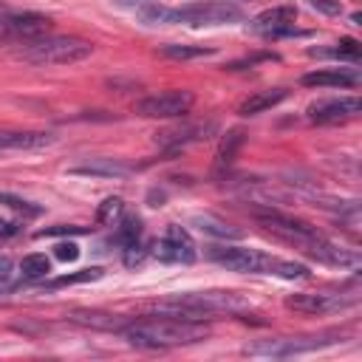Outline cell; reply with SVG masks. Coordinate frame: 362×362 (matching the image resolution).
Here are the masks:
<instances>
[{
	"mask_svg": "<svg viewBox=\"0 0 362 362\" xmlns=\"http://www.w3.org/2000/svg\"><path fill=\"white\" fill-rule=\"evenodd\" d=\"M252 215H255V221H257L266 232H272V235L280 238L283 243L300 249L303 255H308V257H314V260H320V263H328V266H356V255H354V252H348V249L331 243V240L322 238L311 223H305V221H300V218H291V215H286V212H280V209H272V206H266V209H252Z\"/></svg>",
	"mask_w": 362,
	"mask_h": 362,
	"instance_id": "6da1fadb",
	"label": "cell"
},
{
	"mask_svg": "<svg viewBox=\"0 0 362 362\" xmlns=\"http://www.w3.org/2000/svg\"><path fill=\"white\" fill-rule=\"evenodd\" d=\"M249 300L238 291H187L173 294L167 300H156L141 305V311L156 317H181V320H212L218 314H243Z\"/></svg>",
	"mask_w": 362,
	"mask_h": 362,
	"instance_id": "7a4b0ae2",
	"label": "cell"
},
{
	"mask_svg": "<svg viewBox=\"0 0 362 362\" xmlns=\"http://www.w3.org/2000/svg\"><path fill=\"white\" fill-rule=\"evenodd\" d=\"M119 334L136 345V348H175V345H192L201 342L209 328L201 320H181V317H150L136 320L119 328Z\"/></svg>",
	"mask_w": 362,
	"mask_h": 362,
	"instance_id": "3957f363",
	"label": "cell"
},
{
	"mask_svg": "<svg viewBox=\"0 0 362 362\" xmlns=\"http://www.w3.org/2000/svg\"><path fill=\"white\" fill-rule=\"evenodd\" d=\"M141 23L147 25H223V23H238L243 20V11L232 3L212 0V3H187L178 8H170L164 3H153L139 8Z\"/></svg>",
	"mask_w": 362,
	"mask_h": 362,
	"instance_id": "277c9868",
	"label": "cell"
},
{
	"mask_svg": "<svg viewBox=\"0 0 362 362\" xmlns=\"http://www.w3.org/2000/svg\"><path fill=\"white\" fill-rule=\"evenodd\" d=\"M206 255L218 266L229 272H240V274H277L283 280H300L308 274L303 263L283 260V257L266 255L260 249H246V246H212Z\"/></svg>",
	"mask_w": 362,
	"mask_h": 362,
	"instance_id": "5b68a950",
	"label": "cell"
},
{
	"mask_svg": "<svg viewBox=\"0 0 362 362\" xmlns=\"http://www.w3.org/2000/svg\"><path fill=\"white\" fill-rule=\"evenodd\" d=\"M14 57L31 65H74L93 54V42L71 34H42L31 40L11 42Z\"/></svg>",
	"mask_w": 362,
	"mask_h": 362,
	"instance_id": "8992f818",
	"label": "cell"
},
{
	"mask_svg": "<svg viewBox=\"0 0 362 362\" xmlns=\"http://www.w3.org/2000/svg\"><path fill=\"white\" fill-rule=\"evenodd\" d=\"M195 96L189 90H161V93H150L144 99L136 102V113L147 116V119H178L184 113H189Z\"/></svg>",
	"mask_w": 362,
	"mask_h": 362,
	"instance_id": "52a82bcc",
	"label": "cell"
},
{
	"mask_svg": "<svg viewBox=\"0 0 362 362\" xmlns=\"http://www.w3.org/2000/svg\"><path fill=\"white\" fill-rule=\"evenodd\" d=\"M337 339L328 337H280V339H263L246 348L252 356H294V354H308L325 345H334Z\"/></svg>",
	"mask_w": 362,
	"mask_h": 362,
	"instance_id": "ba28073f",
	"label": "cell"
},
{
	"mask_svg": "<svg viewBox=\"0 0 362 362\" xmlns=\"http://www.w3.org/2000/svg\"><path fill=\"white\" fill-rule=\"evenodd\" d=\"M153 255L164 263H192L195 260V243L187 229L181 226H167L164 235L153 243Z\"/></svg>",
	"mask_w": 362,
	"mask_h": 362,
	"instance_id": "9c48e42d",
	"label": "cell"
},
{
	"mask_svg": "<svg viewBox=\"0 0 362 362\" xmlns=\"http://www.w3.org/2000/svg\"><path fill=\"white\" fill-rule=\"evenodd\" d=\"M354 303H356L354 297L331 294V291H300V294L286 297V308L300 311V314H331V311H342Z\"/></svg>",
	"mask_w": 362,
	"mask_h": 362,
	"instance_id": "30bf717a",
	"label": "cell"
},
{
	"mask_svg": "<svg viewBox=\"0 0 362 362\" xmlns=\"http://www.w3.org/2000/svg\"><path fill=\"white\" fill-rule=\"evenodd\" d=\"M294 20H297V8L294 6H274V8H266L257 17H252L249 28L255 34H260V37L280 40V37L294 34Z\"/></svg>",
	"mask_w": 362,
	"mask_h": 362,
	"instance_id": "8fae6325",
	"label": "cell"
},
{
	"mask_svg": "<svg viewBox=\"0 0 362 362\" xmlns=\"http://www.w3.org/2000/svg\"><path fill=\"white\" fill-rule=\"evenodd\" d=\"M362 102L356 96H339V99H320L308 107V119L314 124H337L345 119L359 116Z\"/></svg>",
	"mask_w": 362,
	"mask_h": 362,
	"instance_id": "7c38bea8",
	"label": "cell"
},
{
	"mask_svg": "<svg viewBox=\"0 0 362 362\" xmlns=\"http://www.w3.org/2000/svg\"><path fill=\"white\" fill-rule=\"evenodd\" d=\"M51 28V20L45 14H34V11H23V14H6V31L3 37H8L11 42H20V40H31V37H42L48 34Z\"/></svg>",
	"mask_w": 362,
	"mask_h": 362,
	"instance_id": "4fadbf2b",
	"label": "cell"
},
{
	"mask_svg": "<svg viewBox=\"0 0 362 362\" xmlns=\"http://www.w3.org/2000/svg\"><path fill=\"white\" fill-rule=\"evenodd\" d=\"M71 175H90V178H127L133 173L130 164H124L122 158H107V156H99V158H88L82 164H74L68 167Z\"/></svg>",
	"mask_w": 362,
	"mask_h": 362,
	"instance_id": "5bb4252c",
	"label": "cell"
},
{
	"mask_svg": "<svg viewBox=\"0 0 362 362\" xmlns=\"http://www.w3.org/2000/svg\"><path fill=\"white\" fill-rule=\"evenodd\" d=\"M305 88H356L359 85V71L356 68H325V71H311L303 76Z\"/></svg>",
	"mask_w": 362,
	"mask_h": 362,
	"instance_id": "9a60e30c",
	"label": "cell"
},
{
	"mask_svg": "<svg viewBox=\"0 0 362 362\" xmlns=\"http://www.w3.org/2000/svg\"><path fill=\"white\" fill-rule=\"evenodd\" d=\"M215 130V124L212 122H206V124H181V127H173V130H164V133H158V144H164L167 150H181V147H187L189 141H201V139H209V133Z\"/></svg>",
	"mask_w": 362,
	"mask_h": 362,
	"instance_id": "2e32d148",
	"label": "cell"
},
{
	"mask_svg": "<svg viewBox=\"0 0 362 362\" xmlns=\"http://www.w3.org/2000/svg\"><path fill=\"white\" fill-rule=\"evenodd\" d=\"M51 141L54 136L40 130H0V150H40Z\"/></svg>",
	"mask_w": 362,
	"mask_h": 362,
	"instance_id": "e0dca14e",
	"label": "cell"
},
{
	"mask_svg": "<svg viewBox=\"0 0 362 362\" xmlns=\"http://www.w3.org/2000/svg\"><path fill=\"white\" fill-rule=\"evenodd\" d=\"M286 96H288V90H286V88H266V90H255L252 96H246V99L240 102L238 113H240V116H257V113H263V110H269V107L280 105Z\"/></svg>",
	"mask_w": 362,
	"mask_h": 362,
	"instance_id": "ac0fdd59",
	"label": "cell"
},
{
	"mask_svg": "<svg viewBox=\"0 0 362 362\" xmlns=\"http://www.w3.org/2000/svg\"><path fill=\"white\" fill-rule=\"evenodd\" d=\"M243 141H246V133H243L240 127L229 130V133L221 139V144H218V153H215V173H223V170H229V164L235 161V156H238V150L243 147Z\"/></svg>",
	"mask_w": 362,
	"mask_h": 362,
	"instance_id": "d6986e66",
	"label": "cell"
},
{
	"mask_svg": "<svg viewBox=\"0 0 362 362\" xmlns=\"http://www.w3.org/2000/svg\"><path fill=\"white\" fill-rule=\"evenodd\" d=\"M192 223H195L201 232L215 235V238H229V240H238V238H240V229H235L232 223H226V221H221V218H215V215H195Z\"/></svg>",
	"mask_w": 362,
	"mask_h": 362,
	"instance_id": "ffe728a7",
	"label": "cell"
},
{
	"mask_svg": "<svg viewBox=\"0 0 362 362\" xmlns=\"http://www.w3.org/2000/svg\"><path fill=\"white\" fill-rule=\"evenodd\" d=\"M71 320L79 325H88V328H102V331H119L124 325L113 314H102V311H74Z\"/></svg>",
	"mask_w": 362,
	"mask_h": 362,
	"instance_id": "44dd1931",
	"label": "cell"
},
{
	"mask_svg": "<svg viewBox=\"0 0 362 362\" xmlns=\"http://www.w3.org/2000/svg\"><path fill=\"white\" fill-rule=\"evenodd\" d=\"M158 54H161V57H170V59H181V62H187V59L209 57L212 48H206V45H181V42H170V45H161Z\"/></svg>",
	"mask_w": 362,
	"mask_h": 362,
	"instance_id": "7402d4cb",
	"label": "cell"
},
{
	"mask_svg": "<svg viewBox=\"0 0 362 362\" xmlns=\"http://www.w3.org/2000/svg\"><path fill=\"white\" fill-rule=\"evenodd\" d=\"M20 274L25 280H45L51 274V260L45 255H37V252L34 255H25L20 260Z\"/></svg>",
	"mask_w": 362,
	"mask_h": 362,
	"instance_id": "603a6c76",
	"label": "cell"
},
{
	"mask_svg": "<svg viewBox=\"0 0 362 362\" xmlns=\"http://www.w3.org/2000/svg\"><path fill=\"white\" fill-rule=\"evenodd\" d=\"M122 215H124V201L116 198V195L105 198V201L96 206V223H99V226H116Z\"/></svg>",
	"mask_w": 362,
	"mask_h": 362,
	"instance_id": "cb8c5ba5",
	"label": "cell"
},
{
	"mask_svg": "<svg viewBox=\"0 0 362 362\" xmlns=\"http://www.w3.org/2000/svg\"><path fill=\"white\" fill-rule=\"evenodd\" d=\"M139 238H141V221L136 215H122L119 218V240L124 246H133V243H139Z\"/></svg>",
	"mask_w": 362,
	"mask_h": 362,
	"instance_id": "d4e9b609",
	"label": "cell"
},
{
	"mask_svg": "<svg viewBox=\"0 0 362 362\" xmlns=\"http://www.w3.org/2000/svg\"><path fill=\"white\" fill-rule=\"evenodd\" d=\"M96 277H102V269H99V266H93V269H82V272H76V274H65V277H57V280L45 283V288H59V286L88 283V280H96Z\"/></svg>",
	"mask_w": 362,
	"mask_h": 362,
	"instance_id": "484cf974",
	"label": "cell"
},
{
	"mask_svg": "<svg viewBox=\"0 0 362 362\" xmlns=\"http://www.w3.org/2000/svg\"><path fill=\"white\" fill-rule=\"evenodd\" d=\"M320 54H328V57H337V59H351V62H356V59H359V42L351 40V37H345V40L337 42V48H328V51H320Z\"/></svg>",
	"mask_w": 362,
	"mask_h": 362,
	"instance_id": "4316f807",
	"label": "cell"
},
{
	"mask_svg": "<svg viewBox=\"0 0 362 362\" xmlns=\"http://www.w3.org/2000/svg\"><path fill=\"white\" fill-rule=\"evenodd\" d=\"M0 204H6L8 209H14V212H20V215H40V206H34L31 201H25V198H20V195H11V192H0Z\"/></svg>",
	"mask_w": 362,
	"mask_h": 362,
	"instance_id": "83f0119b",
	"label": "cell"
},
{
	"mask_svg": "<svg viewBox=\"0 0 362 362\" xmlns=\"http://www.w3.org/2000/svg\"><path fill=\"white\" fill-rule=\"evenodd\" d=\"M54 255H57V260H62V263H74V260L79 257V246L71 243V240H62V243L54 246Z\"/></svg>",
	"mask_w": 362,
	"mask_h": 362,
	"instance_id": "f1b7e54d",
	"label": "cell"
},
{
	"mask_svg": "<svg viewBox=\"0 0 362 362\" xmlns=\"http://www.w3.org/2000/svg\"><path fill=\"white\" fill-rule=\"evenodd\" d=\"M308 6L317 8L320 14H328V17L342 14V3H339V0H308Z\"/></svg>",
	"mask_w": 362,
	"mask_h": 362,
	"instance_id": "f546056e",
	"label": "cell"
},
{
	"mask_svg": "<svg viewBox=\"0 0 362 362\" xmlns=\"http://www.w3.org/2000/svg\"><path fill=\"white\" fill-rule=\"evenodd\" d=\"M88 226H45L37 232V238H48V235H85Z\"/></svg>",
	"mask_w": 362,
	"mask_h": 362,
	"instance_id": "4dcf8cb0",
	"label": "cell"
},
{
	"mask_svg": "<svg viewBox=\"0 0 362 362\" xmlns=\"http://www.w3.org/2000/svg\"><path fill=\"white\" fill-rule=\"evenodd\" d=\"M11 277H14V263L8 255H0V291L11 286Z\"/></svg>",
	"mask_w": 362,
	"mask_h": 362,
	"instance_id": "1f68e13d",
	"label": "cell"
},
{
	"mask_svg": "<svg viewBox=\"0 0 362 362\" xmlns=\"http://www.w3.org/2000/svg\"><path fill=\"white\" fill-rule=\"evenodd\" d=\"M116 6L122 8H144V6H153V3H161V0H113Z\"/></svg>",
	"mask_w": 362,
	"mask_h": 362,
	"instance_id": "d6a6232c",
	"label": "cell"
},
{
	"mask_svg": "<svg viewBox=\"0 0 362 362\" xmlns=\"http://www.w3.org/2000/svg\"><path fill=\"white\" fill-rule=\"evenodd\" d=\"M17 232H20V226H17L14 221L0 218V238H11V235H17Z\"/></svg>",
	"mask_w": 362,
	"mask_h": 362,
	"instance_id": "836d02e7",
	"label": "cell"
},
{
	"mask_svg": "<svg viewBox=\"0 0 362 362\" xmlns=\"http://www.w3.org/2000/svg\"><path fill=\"white\" fill-rule=\"evenodd\" d=\"M6 14H8V11L0 8V37H3V31H6Z\"/></svg>",
	"mask_w": 362,
	"mask_h": 362,
	"instance_id": "e575fe53",
	"label": "cell"
}]
</instances>
